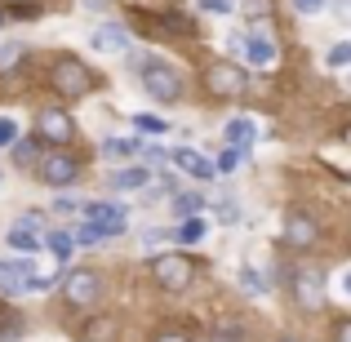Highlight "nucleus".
Returning <instances> with one entry per match:
<instances>
[{"instance_id":"e433bc0d","label":"nucleus","mask_w":351,"mask_h":342,"mask_svg":"<svg viewBox=\"0 0 351 342\" xmlns=\"http://www.w3.org/2000/svg\"><path fill=\"white\" fill-rule=\"evenodd\" d=\"M329 9H334L343 23H351V0H329Z\"/></svg>"},{"instance_id":"4c0bfd02","label":"nucleus","mask_w":351,"mask_h":342,"mask_svg":"<svg viewBox=\"0 0 351 342\" xmlns=\"http://www.w3.org/2000/svg\"><path fill=\"white\" fill-rule=\"evenodd\" d=\"M23 338V325H0V342H18Z\"/></svg>"},{"instance_id":"f03ea898","label":"nucleus","mask_w":351,"mask_h":342,"mask_svg":"<svg viewBox=\"0 0 351 342\" xmlns=\"http://www.w3.org/2000/svg\"><path fill=\"white\" fill-rule=\"evenodd\" d=\"M152 276H156V284H160V289L182 293L196 271H191V258L182 254V249H169V254H152Z\"/></svg>"},{"instance_id":"c03bdc74","label":"nucleus","mask_w":351,"mask_h":342,"mask_svg":"<svg viewBox=\"0 0 351 342\" xmlns=\"http://www.w3.org/2000/svg\"><path fill=\"white\" fill-rule=\"evenodd\" d=\"M5 14H9V9H5V5H0V27H5Z\"/></svg>"},{"instance_id":"a878e982","label":"nucleus","mask_w":351,"mask_h":342,"mask_svg":"<svg viewBox=\"0 0 351 342\" xmlns=\"http://www.w3.org/2000/svg\"><path fill=\"white\" fill-rule=\"evenodd\" d=\"M14 160L18 164H32L36 160V138H18V143H14Z\"/></svg>"},{"instance_id":"39448f33","label":"nucleus","mask_w":351,"mask_h":342,"mask_svg":"<svg viewBox=\"0 0 351 342\" xmlns=\"http://www.w3.org/2000/svg\"><path fill=\"white\" fill-rule=\"evenodd\" d=\"M293 298H298L302 311H320V307H325V271L302 267V271L293 276Z\"/></svg>"},{"instance_id":"473e14b6","label":"nucleus","mask_w":351,"mask_h":342,"mask_svg":"<svg viewBox=\"0 0 351 342\" xmlns=\"http://www.w3.org/2000/svg\"><path fill=\"white\" fill-rule=\"evenodd\" d=\"M18 53H23V45H0V67H14Z\"/></svg>"},{"instance_id":"f257e3e1","label":"nucleus","mask_w":351,"mask_h":342,"mask_svg":"<svg viewBox=\"0 0 351 342\" xmlns=\"http://www.w3.org/2000/svg\"><path fill=\"white\" fill-rule=\"evenodd\" d=\"M138 71H143V89L156 98V103H178L182 98V76L169 58L160 53H143L138 58Z\"/></svg>"},{"instance_id":"4468645a","label":"nucleus","mask_w":351,"mask_h":342,"mask_svg":"<svg viewBox=\"0 0 351 342\" xmlns=\"http://www.w3.org/2000/svg\"><path fill=\"white\" fill-rule=\"evenodd\" d=\"M223 143H232V147H254V143H258V125H254L249 116L227 120V125H223Z\"/></svg>"},{"instance_id":"423d86ee","label":"nucleus","mask_w":351,"mask_h":342,"mask_svg":"<svg viewBox=\"0 0 351 342\" xmlns=\"http://www.w3.org/2000/svg\"><path fill=\"white\" fill-rule=\"evenodd\" d=\"M209 89H214L218 98H240L249 89V71L236 67V62H214V67H209Z\"/></svg>"},{"instance_id":"c85d7f7f","label":"nucleus","mask_w":351,"mask_h":342,"mask_svg":"<svg viewBox=\"0 0 351 342\" xmlns=\"http://www.w3.org/2000/svg\"><path fill=\"white\" fill-rule=\"evenodd\" d=\"M143 160H147V164H165V160H169V147L147 143V147H143Z\"/></svg>"},{"instance_id":"412c9836","label":"nucleus","mask_w":351,"mask_h":342,"mask_svg":"<svg viewBox=\"0 0 351 342\" xmlns=\"http://www.w3.org/2000/svg\"><path fill=\"white\" fill-rule=\"evenodd\" d=\"M196 9H200V14H209V18H232L236 14V0H196Z\"/></svg>"},{"instance_id":"393cba45","label":"nucleus","mask_w":351,"mask_h":342,"mask_svg":"<svg viewBox=\"0 0 351 342\" xmlns=\"http://www.w3.org/2000/svg\"><path fill=\"white\" fill-rule=\"evenodd\" d=\"M240 284H245L249 293H258V298H263V293H267V280H263V276L254 271V267H240Z\"/></svg>"},{"instance_id":"a19ab883","label":"nucleus","mask_w":351,"mask_h":342,"mask_svg":"<svg viewBox=\"0 0 351 342\" xmlns=\"http://www.w3.org/2000/svg\"><path fill=\"white\" fill-rule=\"evenodd\" d=\"M343 293H347V298H351V271L343 276Z\"/></svg>"},{"instance_id":"b1692460","label":"nucleus","mask_w":351,"mask_h":342,"mask_svg":"<svg viewBox=\"0 0 351 342\" xmlns=\"http://www.w3.org/2000/svg\"><path fill=\"white\" fill-rule=\"evenodd\" d=\"M71 236H76V245H98V240H103V227L89 218V223H80L76 231H71Z\"/></svg>"},{"instance_id":"6e6552de","label":"nucleus","mask_w":351,"mask_h":342,"mask_svg":"<svg viewBox=\"0 0 351 342\" xmlns=\"http://www.w3.org/2000/svg\"><path fill=\"white\" fill-rule=\"evenodd\" d=\"M36 134H40V138H49V143H58V147H67L71 138H76V125H71V116H67V112L49 107V112H40V116H36Z\"/></svg>"},{"instance_id":"58836bf2","label":"nucleus","mask_w":351,"mask_h":342,"mask_svg":"<svg viewBox=\"0 0 351 342\" xmlns=\"http://www.w3.org/2000/svg\"><path fill=\"white\" fill-rule=\"evenodd\" d=\"M165 236H169V231H160V227H152V231H147V236H143V245H152V249H156V245H160V240H165Z\"/></svg>"},{"instance_id":"37998d69","label":"nucleus","mask_w":351,"mask_h":342,"mask_svg":"<svg viewBox=\"0 0 351 342\" xmlns=\"http://www.w3.org/2000/svg\"><path fill=\"white\" fill-rule=\"evenodd\" d=\"M343 342H351V325H343Z\"/></svg>"},{"instance_id":"ddd939ff","label":"nucleus","mask_w":351,"mask_h":342,"mask_svg":"<svg viewBox=\"0 0 351 342\" xmlns=\"http://www.w3.org/2000/svg\"><path fill=\"white\" fill-rule=\"evenodd\" d=\"M245 58L254 62V67H271V62H276V40L263 36V32H249L245 36Z\"/></svg>"},{"instance_id":"f8f14e48","label":"nucleus","mask_w":351,"mask_h":342,"mask_svg":"<svg viewBox=\"0 0 351 342\" xmlns=\"http://www.w3.org/2000/svg\"><path fill=\"white\" fill-rule=\"evenodd\" d=\"M94 49H103V53H125L129 49V32L120 23H103V27H94Z\"/></svg>"},{"instance_id":"1a4fd4ad","label":"nucleus","mask_w":351,"mask_h":342,"mask_svg":"<svg viewBox=\"0 0 351 342\" xmlns=\"http://www.w3.org/2000/svg\"><path fill=\"white\" fill-rule=\"evenodd\" d=\"M80 214H85V218H94V223L103 227V236H120V231L129 227L125 205H107V200H94V205H85Z\"/></svg>"},{"instance_id":"9d476101","label":"nucleus","mask_w":351,"mask_h":342,"mask_svg":"<svg viewBox=\"0 0 351 342\" xmlns=\"http://www.w3.org/2000/svg\"><path fill=\"white\" fill-rule=\"evenodd\" d=\"M320 236V227L311 223V214H302V209H293L289 218H285V240H289V249H311Z\"/></svg>"},{"instance_id":"20e7f679","label":"nucleus","mask_w":351,"mask_h":342,"mask_svg":"<svg viewBox=\"0 0 351 342\" xmlns=\"http://www.w3.org/2000/svg\"><path fill=\"white\" fill-rule=\"evenodd\" d=\"M53 85H58V94H67V98H85L89 89H94V71H89L85 62H76V58H62L58 67H53Z\"/></svg>"},{"instance_id":"dca6fc26","label":"nucleus","mask_w":351,"mask_h":342,"mask_svg":"<svg viewBox=\"0 0 351 342\" xmlns=\"http://www.w3.org/2000/svg\"><path fill=\"white\" fill-rule=\"evenodd\" d=\"M205 231H209V223L200 214H191V218H182V223L173 227V240H178V245H200V240H205Z\"/></svg>"},{"instance_id":"2eb2a0df","label":"nucleus","mask_w":351,"mask_h":342,"mask_svg":"<svg viewBox=\"0 0 351 342\" xmlns=\"http://www.w3.org/2000/svg\"><path fill=\"white\" fill-rule=\"evenodd\" d=\"M107 187L112 191H147L152 187V169H116Z\"/></svg>"},{"instance_id":"0eeeda50","label":"nucleus","mask_w":351,"mask_h":342,"mask_svg":"<svg viewBox=\"0 0 351 342\" xmlns=\"http://www.w3.org/2000/svg\"><path fill=\"white\" fill-rule=\"evenodd\" d=\"M76 173H80V164H76V156H67V151H49L40 160L45 187H71V182H76Z\"/></svg>"},{"instance_id":"c756f323","label":"nucleus","mask_w":351,"mask_h":342,"mask_svg":"<svg viewBox=\"0 0 351 342\" xmlns=\"http://www.w3.org/2000/svg\"><path fill=\"white\" fill-rule=\"evenodd\" d=\"M14 143H18V125L5 116V120H0V147H14Z\"/></svg>"},{"instance_id":"2f4dec72","label":"nucleus","mask_w":351,"mask_h":342,"mask_svg":"<svg viewBox=\"0 0 351 342\" xmlns=\"http://www.w3.org/2000/svg\"><path fill=\"white\" fill-rule=\"evenodd\" d=\"M245 14L249 18H267L271 14V0H245Z\"/></svg>"},{"instance_id":"a18cd8bd","label":"nucleus","mask_w":351,"mask_h":342,"mask_svg":"<svg viewBox=\"0 0 351 342\" xmlns=\"http://www.w3.org/2000/svg\"><path fill=\"white\" fill-rule=\"evenodd\" d=\"M89 5H94V9H103V0H89Z\"/></svg>"},{"instance_id":"6ab92c4d","label":"nucleus","mask_w":351,"mask_h":342,"mask_svg":"<svg viewBox=\"0 0 351 342\" xmlns=\"http://www.w3.org/2000/svg\"><path fill=\"white\" fill-rule=\"evenodd\" d=\"M112 338H116L112 320H89V325L80 329V342H112Z\"/></svg>"},{"instance_id":"ea45409f","label":"nucleus","mask_w":351,"mask_h":342,"mask_svg":"<svg viewBox=\"0 0 351 342\" xmlns=\"http://www.w3.org/2000/svg\"><path fill=\"white\" fill-rule=\"evenodd\" d=\"M156 342H187V338H182V334H160Z\"/></svg>"},{"instance_id":"9b49d317","label":"nucleus","mask_w":351,"mask_h":342,"mask_svg":"<svg viewBox=\"0 0 351 342\" xmlns=\"http://www.w3.org/2000/svg\"><path fill=\"white\" fill-rule=\"evenodd\" d=\"M169 160L178 164L182 173H191V178H200V182H209L218 173V164L214 160H205L200 151H191V147H178V151H169Z\"/></svg>"},{"instance_id":"72a5a7b5","label":"nucleus","mask_w":351,"mask_h":342,"mask_svg":"<svg viewBox=\"0 0 351 342\" xmlns=\"http://www.w3.org/2000/svg\"><path fill=\"white\" fill-rule=\"evenodd\" d=\"M325 5H329V0H293V9H298V14H320Z\"/></svg>"},{"instance_id":"bb28decb","label":"nucleus","mask_w":351,"mask_h":342,"mask_svg":"<svg viewBox=\"0 0 351 342\" xmlns=\"http://www.w3.org/2000/svg\"><path fill=\"white\" fill-rule=\"evenodd\" d=\"M134 125L143 129V134H165V129H169L160 116H147V112H143V116H134Z\"/></svg>"},{"instance_id":"f3484780","label":"nucleus","mask_w":351,"mask_h":342,"mask_svg":"<svg viewBox=\"0 0 351 342\" xmlns=\"http://www.w3.org/2000/svg\"><path fill=\"white\" fill-rule=\"evenodd\" d=\"M143 151V143H134V138H107L103 143V156L107 160H129V156Z\"/></svg>"},{"instance_id":"c9c22d12","label":"nucleus","mask_w":351,"mask_h":342,"mask_svg":"<svg viewBox=\"0 0 351 342\" xmlns=\"http://www.w3.org/2000/svg\"><path fill=\"white\" fill-rule=\"evenodd\" d=\"M214 342H245V338H240V325H227V329H218V334H214Z\"/></svg>"},{"instance_id":"a211bd4d","label":"nucleus","mask_w":351,"mask_h":342,"mask_svg":"<svg viewBox=\"0 0 351 342\" xmlns=\"http://www.w3.org/2000/svg\"><path fill=\"white\" fill-rule=\"evenodd\" d=\"M5 240L14 249H23V254H36V249H40V231H32V227H14Z\"/></svg>"},{"instance_id":"cd10ccee","label":"nucleus","mask_w":351,"mask_h":342,"mask_svg":"<svg viewBox=\"0 0 351 342\" xmlns=\"http://www.w3.org/2000/svg\"><path fill=\"white\" fill-rule=\"evenodd\" d=\"M347 62H351V40H338L329 49V67H347Z\"/></svg>"},{"instance_id":"f704fd0d","label":"nucleus","mask_w":351,"mask_h":342,"mask_svg":"<svg viewBox=\"0 0 351 342\" xmlns=\"http://www.w3.org/2000/svg\"><path fill=\"white\" fill-rule=\"evenodd\" d=\"M53 209H58V214H80L85 205H76L71 196H58V200H53Z\"/></svg>"},{"instance_id":"4be33fe9","label":"nucleus","mask_w":351,"mask_h":342,"mask_svg":"<svg viewBox=\"0 0 351 342\" xmlns=\"http://www.w3.org/2000/svg\"><path fill=\"white\" fill-rule=\"evenodd\" d=\"M245 156H249V147H232V143H227V151L218 156V173H232L236 164L245 160Z\"/></svg>"},{"instance_id":"7c9ffc66","label":"nucleus","mask_w":351,"mask_h":342,"mask_svg":"<svg viewBox=\"0 0 351 342\" xmlns=\"http://www.w3.org/2000/svg\"><path fill=\"white\" fill-rule=\"evenodd\" d=\"M218 223H240V209H236V200H223V205H218Z\"/></svg>"},{"instance_id":"79ce46f5","label":"nucleus","mask_w":351,"mask_h":342,"mask_svg":"<svg viewBox=\"0 0 351 342\" xmlns=\"http://www.w3.org/2000/svg\"><path fill=\"white\" fill-rule=\"evenodd\" d=\"M343 143H347V147H351V125H347V129H343Z\"/></svg>"},{"instance_id":"aec40b11","label":"nucleus","mask_w":351,"mask_h":342,"mask_svg":"<svg viewBox=\"0 0 351 342\" xmlns=\"http://www.w3.org/2000/svg\"><path fill=\"white\" fill-rule=\"evenodd\" d=\"M45 245L53 249V258H71V249H76V236H67V231H53V236H45Z\"/></svg>"},{"instance_id":"5701e85b","label":"nucleus","mask_w":351,"mask_h":342,"mask_svg":"<svg viewBox=\"0 0 351 342\" xmlns=\"http://www.w3.org/2000/svg\"><path fill=\"white\" fill-rule=\"evenodd\" d=\"M173 209H178V218L200 214V196H191V191H173Z\"/></svg>"},{"instance_id":"7ed1b4c3","label":"nucleus","mask_w":351,"mask_h":342,"mask_svg":"<svg viewBox=\"0 0 351 342\" xmlns=\"http://www.w3.org/2000/svg\"><path fill=\"white\" fill-rule=\"evenodd\" d=\"M62 289H67V302H71V307H94V302L103 298V276L89 271V267H76V271L62 280Z\"/></svg>"}]
</instances>
